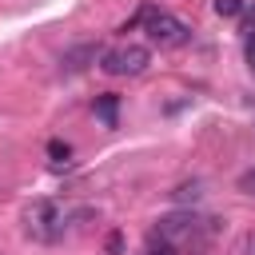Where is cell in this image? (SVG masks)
Returning a JSON list of instances; mask_svg holds the SVG:
<instances>
[{
    "instance_id": "6da1fadb",
    "label": "cell",
    "mask_w": 255,
    "mask_h": 255,
    "mask_svg": "<svg viewBox=\"0 0 255 255\" xmlns=\"http://www.w3.org/2000/svg\"><path fill=\"white\" fill-rule=\"evenodd\" d=\"M100 211L96 207H68L60 199H36L28 211H24V231L36 239V243H60L68 231L84 227L88 219H96Z\"/></svg>"
},
{
    "instance_id": "7a4b0ae2",
    "label": "cell",
    "mask_w": 255,
    "mask_h": 255,
    "mask_svg": "<svg viewBox=\"0 0 255 255\" xmlns=\"http://www.w3.org/2000/svg\"><path fill=\"white\" fill-rule=\"evenodd\" d=\"M211 231H215V219H203V215H195V211H171V215H163L159 227H155V235H159L163 243H171L175 251L187 247V243H191V247H203Z\"/></svg>"
},
{
    "instance_id": "3957f363",
    "label": "cell",
    "mask_w": 255,
    "mask_h": 255,
    "mask_svg": "<svg viewBox=\"0 0 255 255\" xmlns=\"http://www.w3.org/2000/svg\"><path fill=\"white\" fill-rule=\"evenodd\" d=\"M143 32L155 48H179L191 36V28L183 20H175L171 12H163V8H143Z\"/></svg>"
},
{
    "instance_id": "277c9868",
    "label": "cell",
    "mask_w": 255,
    "mask_h": 255,
    "mask_svg": "<svg viewBox=\"0 0 255 255\" xmlns=\"http://www.w3.org/2000/svg\"><path fill=\"white\" fill-rule=\"evenodd\" d=\"M147 48L143 44H116V48H108L104 56H100V68L108 72V76H139L143 68H147Z\"/></svg>"
},
{
    "instance_id": "5b68a950",
    "label": "cell",
    "mask_w": 255,
    "mask_h": 255,
    "mask_svg": "<svg viewBox=\"0 0 255 255\" xmlns=\"http://www.w3.org/2000/svg\"><path fill=\"white\" fill-rule=\"evenodd\" d=\"M96 56H104L96 44H80V48H68V52L60 56V68H64V72H80V68L96 64Z\"/></svg>"
},
{
    "instance_id": "8992f818",
    "label": "cell",
    "mask_w": 255,
    "mask_h": 255,
    "mask_svg": "<svg viewBox=\"0 0 255 255\" xmlns=\"http://www.w3.org/2000/svg\"><path fill=\"white\" fill-rule=\"evenodd\" d=\"M116 108H120V96H112V92L96 100V116H100L108 128H116Z\"/></svg>"
},
{
    "instance_id": "52a82bcc",
    "label": "cell",
    "mask_w": 255,
    "mask_h": 255,
    "mask_svg": "<svg viewBox=\"0 0 255 255\" xmlns=\"http://www.w3.org/2000/svg\"><path fill=\"white\" fill-rule=\"evenodd\" d=\"M48 155H52V163L60 167V163H68V155H72V147H68L64 139H52V143H48Z\"/></svg>"
},
{
    "instance_id": "ba28073f",
    "label": "cell",
    "mask_w": 255,
    "mask_h": 255,
    "mask_svg": "<svg viewBox=\"0 0 255 255\" xmlns=\"http://www.w3.org/2000/svg\"><path fill=\"white\" fill-rule=\"evenodd\" d=\"M243 8H247L243 0H215V12H219V16H239Z\"/></svg>"
},
{
    "instance_id": "9c48e42d",
    "label": "cell",
    "mask_w": 255,
    "mask_h": 255,
    "mask_svg": "<svg viewBox=\"0 0 255 255\" xmlns=\"http://www.w3.org/2000/svg\"><path fill=\"white\" fill-rule=\"evenodd\" d=\"M235 187H239L243 195H255V167H247V171L239 175V183H235Z\"/></svg>"
},
{
    "instance_id": "30bf717a",
    "label": "cell",
    "mask_w": 255,
    "mask_h": 255,
    "mask_svg": "<svg viewBox=\"0 0 255 255\" xmlns=\"http://www.w3.org/2000/svg\"><path fill=\"white\" fill-rule=\"evenodd\" d=\"M175 199H179V203H187V199H199V183H183V187H175Z\"/></svg>"
},
{
    "instance_id": "8fae6325",
    "label": "cell",
    "mask_w": 255,
    "mask_h": 255,
    "mask_svg": "<svg viewBox=\"0 0 255 255\" xmlns=\"http://www.w3.org/2000/svg\"><path fill=\"white\" fill-rule=\"evenodd\" d=\"M243 56H247V68L255 72V32H247V40H243Z\"/></svg>"
},
{
    "instance_id": "7c38bea8",
    "label": "cell",
    "mask_w": 255,
    "mask_h": 255,
    "mask_svg": "<svg viewBox=\"0 0 255 255\" xmlns=\"http://www.w3.org/2000/svg\"><path fill=\"white\" fill-rule=\"evenodd\" d=\"M120 251H124V235L112 231V235H108V255H120Z\"/></svg>"
},
{
    "instance_id": "4fadbf2b",
    "label": "cell",
    "mask_w": 255,
    "mask_h": 255,
    "mask_svg": "<svg viewBox=\"0 0 255 255\" xmlns=\"http://www.w3.org/2000/svg\"><path fill=\"white\" fill-rule=\"evenodd\" d=\"M247 255H255V235H251V239H247Z\"/></svg>"
}]
</instances>
